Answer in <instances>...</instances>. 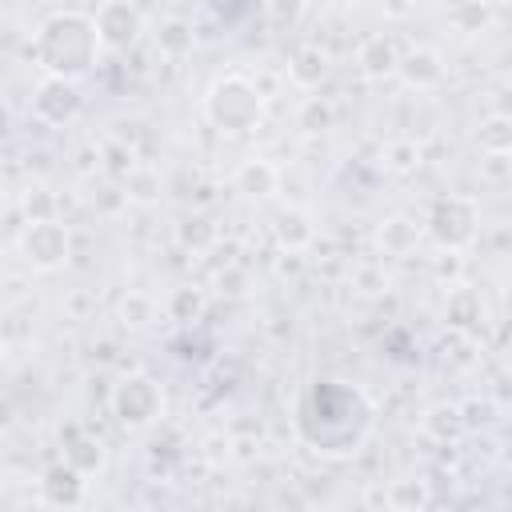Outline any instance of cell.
<instances>
[{
  "instance_id": "6da1fadb",
  "label": "cell",
  "mask_w": 512,
  "mask_h": 512,
  "mask_svg": "<svg viewBox=\"0 0 512 512\" xmlns=\"http://www.w3.org/2000/svg\"><path fill=\"white\" fill-rule=\"evenodd\" d=\"M296 428L316 452H356L372 428V408L344 380H312L296 404Z\"/></svg>"
},
{
  "instance_id": "2e32d148",
  "label": "cell",
  "mask_w": 512,
  "mask_h": 512,
  "mask_svg": "<svg viewBox=\"0 0 512 512\" xmlns=\"http://www.w3.org/2000/svg\"><path fill=\"white\" fill-rule=\"evenodd\" d=\"M156 44L168 48V52H184V48H192V32H188L184 20H164L156 28Z\"/></svg>"
},
{
  "instance_id": "44dd1931",
  "label": "cell",
  "mask_w": 512,
  "mask_h": 512,
  "mask_svg": "<svg viewBox=\"0 0 512 512\" xmlns=\"http://www.w3.org/2000/svg\"><path fill=\"white\" fill-rule=\"evenodd\" d=\"M300 8H304V0H268V12H272V20H276V24L296 20V16H300Z\"/></svg>"
},
{
  "instance_id": "e0dca14e",
  "label": "cell",
  "mask_w": 512,
  "mask_h": 512,
  "mask_svg": "<svg viewBox=\"0 0 512 512\" xmlns=\"http://www.w3.org/2000/svg\"><path fill=\"white\" fill-rule=\"evenodd\" d=\"M200 308H204V300H200V292H192V288H176V292L168 296V312H172L176 320H196Z\"/></svg>"
},
{
  "instance_id": "7402d4cb",
  "label": "cell",
  "mask_w": 512,
  "mask_h": 512,
  "mask_svg": "<svg viewBox=\"0 0 512 512\" xmlns=\"http://www.w3.org/2000/svg\"><path fill=\"white\" fill-rule=\"evenodd\" d=\"M504 128H508L504 120H492V124H488V132L480 136V144H488V148L504 152V148H508V132H504Z\"/></svg>"
},
{
  "instance_id": "603a6c76",
  "label": "cell",
  "mask_w": 512,
  "mask_h": 512,
  "mask_svg": "<svg viewBox=\"0 0 512 512\" xmlns=\"http://www.w3.org/2000/svg\"><path fill=\"white\" fill-rule=\"evenodd\" d=\"M24 208H28L32 220H48V196H44V188H36V196H28Z\"/></svg>"
},
{
  "instance_id": "d6986e66",
  "label": "cell",
  "mask_w": 512,
  "mask_h": 512,
  "mask_svg": "<svg viewBox=\"0 0 512 512\" xmlns=\"http://www.w3.org/2000/svg\"><path fill=\"white\" fill-rule=\"evenodd\" d=\"M100 460H104V456H100V444H88V440H84V444L68 448V464H72L80 476L92 472V468H100Z\"/></svg>"
},
{
  "instance_id": "3957f363",
  "label": "cell",
  "mask_w": 512,
  "mask_h": 512,
  "mask_svg": "<svg viewBox=\"0 0 512 512\" xmlns=\"http://www.w3.org/2000/svg\"><path fill=\"white\" fill-rule=\"evenodd\" d=\"M204 112L220 132H248V128H256V120L264 112V96L248 76L232 72V76H220L212 84V92L204 100Z\"/></svg>"
},
{
  "instance_id": "8fae6325",
  "label": "cell",
  "mask_w": 512,
  "mask_h": 512,
  "mask_svg": "<svg viewBox=\"0 0 512 512\" xmlns=\"http://www.w3.org/2000/svg\"><path fill=\"white\" fill-rule=\"evenodd\" d=\"M324 72H328V56L320 52V48H300L296 56H292V64H288V76L300 84V88H316L320 80H324Z\"/></svg>"
},
{
  "instance_id": "ac0fdd59",
  "label": "cell",
  "mask_w": 512,
  "mask_h": 512,
  "mask_svg": "<svg viewBox=\"0 0 512 512\" xmlns=\"http://www.w3.org/2000/svg\"><path fill=\"white\" fill-rule=\"evenodd\" d=\"M152 312H156V308H152V300H148V296H140V292H128V300L120 304L124 324H136V328H140V324H148V320H152Z\"/></svg>"
},
{
  "instance_id": "7a4b0ae2",
  "label": "cell",
  "mask_w": 512,
  "mask_h": 512,
  "mask_svg": "<svg viewBox=\"0 0 512 512\" xmlns=\"http://www.w3.org/2000/svg\"><path fill=\"white\" fill-rule=\"evenodd\" d=\"M100 36H96V24L92 16L84 12H52L40 28H36V40H32V56L36 64L48 72V76H64V80H76L84 76L96 56H100Z\"/></svg>"
},
{
  "instance_id": "5b68a950",
  "label": "cell",
  "mask_w": 512,
  "mask_h": 512,
  "mask_svg": "<svg viewBox=\"0 0 512 512\" xmlns=\"http://www.w3.org/2000/svg\"><path fill=\"white\" fill-rule=\"evenodd\" d=\"M476 224H480V216H476V204L468 196H444V200H436L432 220H428L432 236L444 248H468L476 240Z\"/></svg>"
},
{
  "instance_id": "ffe728a7",
  "label": "cell",
  "mask_w": 512,
  "mask_h": 512,
  "mask_svg": "<svg viewBox=\"0 0 512 512\" xmlns=\"http://www.w3.org/2000/svg\"><path fill=\"white\" fill-rule=\"evenodd\" d=\"M212 236H216V232H212V224H208V220H200V216H196V220H184V224H180V240H184V244H192V248L208 244Z\"/></svg>"
},
{
  "instance_id": "30bf717a",
  "label": "cell",
  "mask_w": 512,
  "mask_h": 512,
  "mask_svg": "<svg viewBox=\"0 0 512 512\" xmlns=\"http://www.w3.org/2000/svg\"><path fill=\"white\" fill-rule=\"evenodd\" d=\"M276 184H280V172H276L268 160H244V164L236 168V188H240L244 196H252V200L272 196Z\"/></svg>"
},
{
  "instance_id": "9a60e30c",
  "label": "cell",
  "mask_w": 512,
  "mask_h": 512,
  "mask_svg": "<svg viewBox=\"0 0 512 512\" xmlns=\"http://www.w3.org/2000/svg\"><path fill=\"white\" fill-rule=\"evenodd\" d=\"M360 64H364L368 76H384V72L396 68V52H392V44H388L384 36H372V40L364 44V52H360Z\"/></svg>"
},
{
  "instance_id": "9c48e42d",
  "label": "cell",
  "mask_w": 512,
  "mask_h": 512,
  "mask_svg": "<svg viewBox=\"0 0 512 512\" xmlns=\"http://www.w3.org/2000/svg\"><path fill=\"white\" fill-rule=\"evenodd\" d=\"M396 72H400L412 88H432V84L444 76V64H440V56H436L432 48H416V52H408L404 60H396Z\"/></svg>"
},
{
  "instance_id": "277c9868",
  "label": "cell",
  "mask_w": 512,
  "mask_h": 512,
  "mask_svg": "<svg viewBox=\"0 0 512 512\" xmlns=\"http://www.w3.org/2000/svg\"><path fill=\"white\" fill-rule=\"evenodd\" d=\"M164 408L160 384L152 376H128L112 388V412L124 428H148Z\"/></svg>"
},
{
  "instance_id": "cb8c5ba5",
  "label": "cell",
  "mask_w": 512,
  "mask_h": 512,
  "mask_svg": "<svg viewBox=\"0 0 512 512\" xmlns=\"http://www.w3.org/2000/svg\"><path fill=\"white\" fill-rule=\"evenodd\" d=\"M404 500H416V504H424L428 496H424L420 488H412V484H400V488L392 492V504H404Z\"/></svg>"
},
{
  "instance_id": "5bb4252c",
  "label": "cell",
  "mask_w": 512,
  "mask_h": 512,
  "mask_svg": "<svg viewBox=\"0 0 512 512\" xmlns=\"http://www.w3.org/2000/svg\"><path fill=\"white\" fill-rule=\"evenodd\" d=\"M276 236H280V244H288V248H304V244L312 240V224H308L304 212L288 208V212H280V220H276Z\"/></svg>"
},
{
  "instance_id": "7c38bea8",
  "label": "cell",
  "mask_w": 512,
  "mask_h": 512,
  "mask_svg": "<svg viewBox=\"0 0 512 512\" xmlns=\"http://www.w3.org/2000/svg\"><path fill=\"white\" fill-rule=\"evenodd\" d=\"M124 196L128 200H136V204H152L156 196H160V172H152V168H128V176H124Z\"/></svg>"
},
{
  "instance_id": "d4e9b609",
  "label": "cell",
  "mask_w": 512,
  "mask_h": 512,
  "mask_svg": "<svg viewBox=\"0 0 512 512\" xmlns=\"http://www.w3.org/2000/svg\"><path fill=\"white\" fill-rule=\"evenodd\" d=\"M0 120H4V100H0Z\"/></svg>"
},
{
  "instance_id": "ba28073f",
  "label": "cell",
  "mask_w": 512,
  "mask_h": 512,
  "mask_svg": "<svg viewBox=\"0 0 512 512\" xmlns=\"http://www.w3.org/2000/svg\"><path fill=\"white\" fill-rule=\"evenodd\" d=\"M80 112V92H76V80H64V76H48L36 92V116L44 124H64Z\"/></svg>"
},
{
  "instance_id": "52a82bcc",
  "label": "cell",
  "mask_w": 512,
  "mask_h": 512,
  "mask_svg": "<svg viewBox=\"0 0 512 512\" xmlns=\"http://www.w3.org/2000/svg\"><path fill=\"white\" fill-rule=\"evenodd\" d=\"M92 24H96L100 44H104V48H116V52L132 48L136 36H140V28H144L140 12H136L128 0H108V4H100V12L92 16Z\"/></svg>"
},
{
  "instance_id": "4fadbf2b",
  "label": "cell",
  "mask_w": 512,
  "mask_h": 512,
  "mask_svg": "<svg viewBox=\"0 0 512 512\" xmlns=\"http://www.w3.org/2000/svg\"><path fill=\"white\" fill-rule=\"evenodd\" d=\"M80 484H84V480H80V472H76L72 464H68V468H52V472L44 476V492H48V500H56V504H60V500H68V504L80 500Z\"/></svg>"
},
{
  "instance_id": "8992f818",
  "label": "cell",
  "mask_w": 512,
  "mask_h": 512,
  "mask_svg": "<svg viewBox=\"0 0 512 512\" xmlns=\"http://www.w3.org/2000/svg\"><path fill=\"white\" fill-rule=\"evenodd\" d=\"M20 252L36 264V268H60L68 260V228L48 220H32L28 232L20 236Z\"/></svg>"
}]
</instances>
